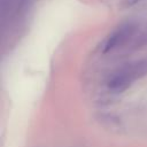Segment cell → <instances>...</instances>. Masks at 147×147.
I'll use <instances>...</instances> for the list:
<instances>
[{
  "instance_id": "obj_1",
  "label": "cell",
  "mask_w": 147,
  "mask_h": 147,
  "mask_svg": "<svg viewBox=\"0 0 147 147\" xmlns=\"http://www.w3.org/2000/svg\"><path fill=\"white\" fill-rule=\"evenodd\" d=\"M138 76V67H127L121 69L118 72L114 74L108 80V87L115 92H121L125 90L131 82Z\"/></svg>"
},
{
  "instance_id": "obj_2",
  "label": "cell",
  "mask_w": 147,
  "mask_h": 147,
  "mask_svg": "<svg viewBox=\"0 0 147 147\" xmlns=\"http://www.w3.org/2000/svg\"><path fill=\"white\" fill-rule=\"evenodd\" d=\"M129 33H130V26L129 25H122L118 29H116L115 31H113L103 45V53H107V52L111 51L113 48L117 47L119 44H122L126 39Z\"/></svg>"
},
{
  "instance_id": "obj_3",
  "label": "cell",
  "mask_w": 147,
  "mask_h": 147,
  "mask_svg": "<svg viewBox=\"0 0 147 147\" xmlns=\"http://www.w3.org/2000/svg\"><path fill=\"white\" fill-rule=\"evenodd\" d=\"M139 0H122V5L124 7H132L134 6Z\"/></svg>"
}]
</instances>
